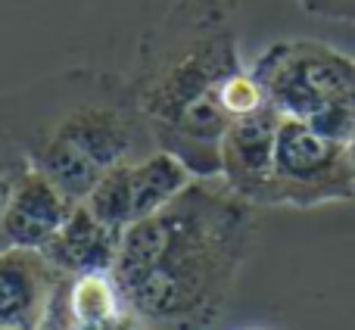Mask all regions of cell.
<instances>
[{
	"instance_id": "6da1fadb",
	"label": "cell",
	"mask_w": 355,
	"mask_h": 330,
	"mask_svg": "<svg viewBox=\"0 0 355 330\" xmlns=\"http://www.w3.org/2000/svg\"><path fill=\"white\" fill-rule=\"evenodd\" d=\"M256 243V206L221 177H193L122 234L112 277L150 330H209Z\"/></svg>"
},
{
	"instance_id": "7a4b0ae2",
	"label": "cell",
	"mask_w": 355,
	"mask_h": 330,
	"mask_svg": "<svg viewBox=\"0 0 355 330\" xmlns=\"http://www.w3.org/2000/svg\"><path fill=\"white\" fill-rule=\"evenodd\" d=\"M240 72L234 0H178L150 25L128 78L156 150L178 156L193 177H218L225 91Z\"/></svg>"
},
{
	"instance_id": "3957f363",
	"label": "cell",
	"mask_w": 355,
	"mask_h": 330,
	"mask_svg": "<svg viewBox=\"0 0 355 330\" xmlns=\"http://www.w3.org/2000/svg\"><path fill=\"white\" fill-rule=\"evenodd\" d=\"M28 162L72 202H85L110 168L156 150L128 81L87 75L78 97L47 125L19 134Z\"/></svg>"
},
{
	"instance_id": "277c9868",
	"label": "cell",
	"mask_w": 355,
	"mask_h": 330,
	"mask_svg": "<svg viewBox=\"0 0 355 330\" xmlns=\"http://www.w3.org/2000/svg\"><path fill=\"white\" fill-rule=\"evenodd\" d=\"M250 72L284 119L355 144V56L312 37H287L265 47Z\"/></svg>"
},
{
	"instance_id": "5b68a950",
	"label": "cell",
	"mask_w": 355,
	"mask_h": 330,
	"mask_svg": "<svg viewBox=\"0 0 355 330\" xmlns=\"http://www.w3.org/2000/svg\"><path fill=\"white\" fill-rule=\"evenodd\" d=\"M334 202H355L352 147L281 116L268 206L321 209Z\"/></svg>"
},
{
	"instance_id": "8992f818",
	"label": "cell",
	"mask_w": 355,
	"mask_h": 330,
	"mask_svg": "<svg viewBox=\"0 0 355 330\" xmlns=\"http://www.w3.org/2000/svg\"><path fill=\"white\" fill-rule=\"evenodd\" d=\"M190 181L193 175L178 156L166 150H150L141 159L106 171L85 202L97 218L125 234L131 225L166 209Z\"/></svg>"
},
{
	"instance_id": "52a82bcc",
	"label": "cell",
	"mask_w": 355,
	"mask_h": 330,
	"mask_svg": "<svg viewBox=\"0 0 355 330\" xmlns=\"http://www.w3.org/2000/svg\"><path fill=\"white\" fill-rule=\"evenodd\" d=\"M281 112L271 103L231 119L218 144V177L250 206L265 209L271 202L275 147Z\"/></svg>"
},
{
	"instance_id": "ba28073f",
	"label": "cell",
	"mask_w": 355,
	"mask_h": 330,
	"mask_svg": "<svg viewBox=\"0 0 355 330\" xmlns=\"http://www.w3.org/2000/svg\"><path fill=\"white\" fill-rule=\"evenodd\" d=\"M62 275L41 250H0V330H41Z\"/></svg>"
},
{
	"instance_id": "9c48e42d",
	"label": "cell",
	"mask_w": 355,
	"mask_h": 330,
	"mask_svg": "<svg viewBox=\"0 0 355 330\" xmlns=\"http://www.w3.org/2000/svg\"><path fill=\"white\" fill-rule=\"evenodd\" d=\"M72 206L75 202L47 175L28 165L6 200L0 218V243L19 250H44L69 218Z\"/></svg>"
},
{
	"instance_id": "30bf717a",
	"label": "cell",
	"mask_w": 355,
	"mask_h": 330,
	"mask_svg": "<svg viewBox=\"0 0 355 330\" xmlns=\"http://www.w3.org/2000/svg\"><path fill=\"white\" fill-rule=\"evenodd\" d=\"M119 246H122V231L97 218L87 202H75L69 218L56 231V237L41 252L62 277H78L112 271L119 259Z\"/></svg>"
},
{
	"instance_id": "8fae6325",
	"label": "cell",
	"mask_w": 355,
	"mask_h": 330,
	"mask_svg": "<svg viewBox=\"0 0 355 330\" xmlns=\"http://www.w3.org/2000/svg\"><path fill=\"white\" fill-rule=\"evenodd\" d=\"M28 165H31L28 153H25L19 134L12 131V125L6 119H0V218H3V209L12 187H16V181L22 177V171ZM0 250H3V243H0Z\"/></svg>"
},
{
	"instance_id": "7c38bea8",
	"label": "cell",
	"mask_w": 355,
	"mask_h": 330,
	"mask_svg": "<svg viewBox=\"0 0 355 330\" xmlns=\"http://www.w3.org/2000/svg\"><path fill=\"white\" fill-rule=\"evenodd\" d=\"M302 12L334 22H355V0H296Z\"/></svg>"
},
{
	"instance_id": "4fadbf2b",
	"label": "cell",
	"mask_w": 355,
	"mask_h": 330,
	"mask_svg": "<svg viewBox=\"0 0 355 330\" xmlns=\"http://www.w3.org/2000/svg\"><path fill=\"white\" fill-rule=\"evenodd\" d=\"M246 330H271V327H246Z\"/></svg>"
},
{
	"instance_id": "5bb4252c",
	"label": "cell",
	"mask_w": 355,
	"mask_h": 330,
	"mask_svg": "<svg viewBox=\"0 0 355 330\" xmlns=\"http://www.w3.org/2000/svg\"><path fill=\"white\" fill-rule=\"evenodd\" d=\"M352 153H355V144H352Z\"/></svg>"
}]
</instances>
